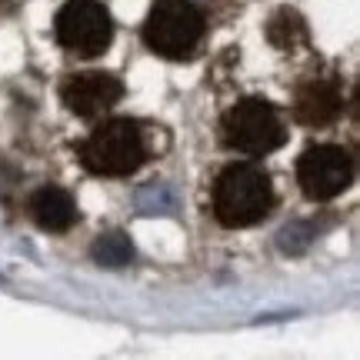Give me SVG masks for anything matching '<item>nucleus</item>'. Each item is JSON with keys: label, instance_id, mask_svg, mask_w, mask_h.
Instances as JSON below:
<instances>
[{"label": "nucleus", "instance_id": "1", "mask_svg": "<svg viewBox=\"0 0 360 360\" xmlns=\"http://www.w3.org/2000/svg\"><path fill=\"white\" fill-rule=\"evenodd\" d=\"M274 204L267 174L254 164H233L214 187V214L224 227H250L267 217Z\"/></svg>", "mask_w": 360, "mask_h": 360}, {"label": "nucleus", "instance_id": "2", "mask_svg": "<svg viewBox=\"0 0 360 360\" xmlns=\"http://www.w3.org/2000/svg\"><path fill=\"white\" fill-rule=\"evenodd\" d=\"M80 160L97 177H127L143 164V137L130 120H107L80 147Z\"/></svg>", "mask_w": 360, "mask_h": 360}, {"label": "nucleus", "instance_id": "3", "mask_svg": "<svg viewBox=\"0 0 360 360\" xmlns=\"http://www.w3.org/2000/svg\"><path fill=\"white\" fill-rule=\"evenodd\" d=\"M200 37H204V13L187 0H160L143 24L147 47L160 57H187Z\"/></svg>", "mask_w": 360, "mask_h": 360}, {"label": "nucleus", "instance_id": "4", "mask_svg": "<svg viewBox=\"0 0 360 360\" xmlns=\"http://www.w3.org/2000/svg\"><path fill=\"white\" fill-rule=\"evenodd\" d=\"M224 134H227L231 147H237L240 154L250 157H264L287 141V130H283L277 110L264 101H244L233 110H227Z\"/></svg>", "mask_w": 360, "mask_h": 360}, {"label": "nucleus", "instance_id": "5", "mask_svg": "<svg viewBox=\"0 0 360 360\" xmlns=\"http://www.w3.org/2000/svg\"><path fill=\"white\" fill-rule=\"evenodd\" d=\"M53 34L67 51L80 53V57H94L110 44L114 24H110V13L97 0H67L57 11Z\"/></svg>", "mask_w": 360, "mask_h": 360}, {"label": "nucleus", "instance_id": "6", "mask_svg": "<svg viewBox=\"0 0 360 360\" xmlns=\"http://www.w3.org/2000/svg\"><path fill=\"white\" fill-rule=\"evenodd\" d=\"M297 180H300V191L307 193L310 200H330V197L350 187L354 160L337 143H317L297 160Z\"/></svg>", "mask_w": 360, "mask_h": 360}, {"label": "nucleus", "instance_id": "7", "mask_svg": "<svg viewBox=\"0 0 360 360\" xmlns=\"http://www.w3.org/2000/svg\"><path fill=\"white\" fill-rule=\"evenodd\" d=\"M64 103L80 117H97L103 110H110L120 97H124V84L110 74H97V70H90V74H77V77H70L64 84Z\"/></svg>", "mask_w": 360, "mask_h": 360}, {"label": "nucleus", "instance_id": "8", "mask_svg": "<svg viewBox=\"0 0 360 360\" xmlns=\"http://www.w3.org/2000/svg\"><path fill=\"white\" fill-rule=\"evenodd\" d=\"M30 214L37 220L44 231L51 233H64L74 227V220H77V204H74V197L60 187H44V191L34 193V200H30Z\"/></svg>", "mask_w": 360, "mask_h": 360}, {"label": "nucleus", "instance_id": "9", "mask_svg": "<svg viewBox=\"0 0 360 360\" xmlns=\"http://www.w3.org/2000/svg\"><path fill=\"white\" fill-rule=\"evenodd\" d=\"M337 110H340V97L330 84H310L297 97V117L304 124H327L337 117Z\"/></svg>", "mask_w": 360, "mask_h": 360}, {"label": "nucleus", "instance_id": "10", "mask_svg": "<svg viewBox=\"0 0 360 360\" xmlns=\"http://www.w3.org/2000/svg\"><path fill=\"white\" fill-rule=\"evenodd\" d=\"M90 254H94V260L101 267H127L130 260H134V244H130L124 233H103Z\"/></svg>", "mask_w": 360, "mask_h": 360}]
</instances>
